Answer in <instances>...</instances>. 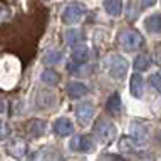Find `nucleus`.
<instances>
[{
    "label": "nucleus",
    "mask_w": 161,
    "mask_h": 161,
    "mask_svg": "<svg viewBox=\"0 0 161 161\" xmlns=\"http://www.w3.org/2000/svg\"><path fill=\"white\" fill-rule=\"evenodd\" d=\"M87 14V8H86L84 3H69L67 7L62 8V22L65 25H74V24H79L80 20L86 17Z\"/></svg>",
    "instance_id": "nucleus-1"
},
{
    "label": "nucleus",
    "mask_w": 161,
    "mask_h": 161,
    "mask_svg": "<svg viewBox=\"0 0 161 161\" xmlns=\"http://www.w3.org/2000/svg\"><path fill=\"white\" fill-rule=\"evenodd\" d=\"M96 148L94 138L89 134H75L70 139V149L77 153H92Z\"/></svg>",
    "instance_id": "nucleus-2"
},
{
    "label": "nucleus",
    "mask_w": 161,
    "mask_h": 161,
    "mask_svg": "<svg viewBox=\"0 0 161 161\" xmlns=\"http://www.w3.org/2000/svg\"><path fill=\"white\" fill-rule=\"evenodd\" d=\"M94 134L101 143H111L116 136V128L111 121L101 119V121H97V124L94 128Z\"/></svg>",
    "instance_id": "nucleus-3"
},
{
    "label": "nucleus",
    "mask_w": 161,
    "mask_h": 161,
    "mask_svg": "<svg viewBox=\"0 0 161 161\" xmlns=\"http://www.w3.org/2000/svg\"><path fill=\"white\" fill-rule=\"evenodd\" d=\"M121 45L126 50H138L143 45V35L138 30H126L121 35Z\"/></svg>",
    "instance_id": "nucleus-4"
},
{
    "label": "nucleus",
    "mask_w": 161,
    "mask_h": 161,
    "mask_svg": "<svg viewBox=\"0 0 161 161\" xmlns=\"http://www.w3.org/2000/svg\"><path fill=\"white\" fill-rule=\"evenodd\" d=\"M126 72H128V62H126V59L119 57V55H116L113 57L111 60V65H109V74L111 77L116 79V80H123Z\"/></svg>",
    "instance_id": "nucleus-5"
},
{
    "label": "nucleus",
    "mask_w": 161,
    "mask_h": 161,
    "mask_svg": "<svg viewBox=\"0 0 161 161\" xmlns=\"http://www.w3.org/2000/svg\"><path fill=\"white\" fill-rule=\"evenodd\" d=\"M75 114L80 124H89V121L94 116V106L91 103H79L75 106Z\"/></svg>",
    "instance_id": "nucleus-6"
},
{
    "label": "nucleus",
    "mask_w": 161,
    "mask_h": 161,
    "mask_svg": "<svg viewBox=\"0 0 161 161\" xmlns=\"http://www.w3.org/2000/svg\"><path fill=\"white\" fill-rule=\"evenodd\" d=\"M8 154H12L14 158L17 159H22L25 153H27V143H25L24 139H14L12 143L8 144Z\"/></svg>",
    "instance_id": "nucleus-7"
},
{
    "label": "nucleus",
    "mask_w": 161,
    "mask_h": 161,
    "mask_svg": "<svg viewBox=\"0 0 161 161\" xmlns=\"http://www.w3.org/2000/svg\"><path fill=\"white\" fill-rule=\"evenodd\" d=\"M54 131L59 136H69V134L74 133V124H72V121L67 119V118H60V119L55 121Z\"/></svg>",
    "instance_id": "nucleus-8"
},
{
    "label": "nucleus",
    "mask_w": 161,
    "mask_h": 161,
    "mask_svg": "<svg viewBox=\"0 0 161 161\" xmlns=\"http://www.w3.org/2000/svg\"><path fill=\"white\" fill-rule=\"evenodd\" d=\"M65 91H67V94L70 96V97H82V96H86L89 92L87 86L82 84V82H75V80L69 82L67 87H65Z\"/></svg>",
    "instance_id": "nucleus-9"
},
{
    "label": "nucleus",
    "mask_w": 161,
    "mask_h": 161,
    "mask_svg": "<svg viewBox=\"0 0 161 161\" xmlns=\"http://www.w3.org/2000/svg\"><path fill=\"white\" fill-rule=\"evenodd\" d=\"M121 108H123V104H121V96L118 92L111 94V97L108 99V103H106V111H108L111 116H118L121 113Z\"/></svg>",
    "instance_id": "nucleus-10"
},
{
    "label": "nucleus",
    "mask_w": 161,
    "mask_h": 161,
    "mask_svg": "<svg viewBox=\"0 0 161 161\" xmlns=\"http://www.w3.org/2000/svg\"><path fill=\"white\" fill-rule=\"evenodd\" d=\"M139 146H141V141L136 139L134 136H124V138H121V141H119L121 151H129V153H134V151H138Z\"/></svg>",
    "instance_id": "nucleus-11"
},
{
    "label": "nucleus",
    "mask_w": 161,
    "mask_h": 161,
    "mask_svg": "<svg viewBox=\"0 0 161 161\" xmlns=\"http://www.w3.org/2000/svg\"><path fill=\"white\" fill-rule=\"evenodd\" d=\"M144 27L151 34L161 32V14H153L144 20Z\"/></svg>",
    "instance_id": "nucleus-12"
},
{
    "label": "nucleus",
    "mask_w": 161,
    "mask_h": 161,
    "mask_svg": "<svg viewBox=\"0 0 161 161\" xmlns=\"http://www.w3.org/2000/svg\"><path fill=\"white\" fill-rule=\"evenodd\" d=\"M144 92V79L139 74H133L131 77V94L134 97H141Z\"/></svg>",
    "instance_id": "nucleus-13"
},
{
    "label": "nucleus",
    "mask_w": 161,
    "mask_h": 161,
    "mask_svg": "<svg viewBox=\"0 0 161 161\" xmlns=\"http://www.w3.org/2000/svg\"><path fill=\"white\" fill-rule=\"evenodd\" d=\"M104 8L109 15H121L123 12V0H104Z\"/></svg>",
    "instance_id": "nucleus-14"
},
{
    "label": "nucleus",
    "mask_w": 161,
    "mask_h": 161,
    "mask_svg": "<svg viewBox=\"0 0 161 161\" xmlns=\"http://www.w3.org/2000/svg\"><path fill=\"white\" fill-rule=\"evenodd\" d=\"M52 104H55V94H52V92H39L37 106L40 109H47Z\"/></svg>",
    "instance_id": "nucleus-15"
},
{
    "label": "nucleus",
    "mask_w": 161,
    "mask_h": 161,
    "mask_svg": "<svg viewBox=\"0 0 161 161\" xmlns=\"http://www.w3.org/2000/svg\"><path fill=\"white\" fill-rule=\"evenodd\" d=\"M67 70L74 75H89L91 74V65L87 64H75V62H70L67 65Z\"/></svg>",
    "instance_id": "nucleus-16"
},
{
    "label": "nucleus",
    "mask_w": 161,
    "mask_h": 161,
    "mask_svg": "<svg viewBox=\"0 0 161 161\" xmlns=\"http://www.w3.org/2000/svg\"><path fill=\"white\" fill-rule=\"evenodd\" d=\"M89 49H86V47H77V49H74V52H72V62L75 64H86L89 60Z\"/></svg>",
    "instance_id": "nucleus-17"
},
{
    "label": "nucleus",
    "mask_w": 161,
    "mask_h": 161,
    "mask_svg": "<svg viewBox=\"0 0 161 161\" xmlns=\"http://www.w3.org/2000/svg\"><path fill=\"white\" fill-rule=\"evenodd\" d=\"M40 79H42V82L47 84V86H55L60 80V75L55 72L54 69H47V70H44V72H42Z\"/></svg>",
    "instance_id": "nucleus-18"
},
{
    "label": "nucleus",
    "mask_w": 161,
    "mask_h": 161,
    "mask_svg": "<svg viewBox=\"0 0 161 161\" xmlns=\"http://www.w3.org/2000/svg\"><path fill=\"white\" fill-rule=\"evenodd\" d=\"M65 37H67L69 45H72L74 49H77L79 45L82 44V40H84V35L80 34V30H67Z\"/></svg>",
    "instance_id": "nucleus-19"
},
{
    "label": "nucleus",
    "mask_w": 161,
    "mask_h": 161,
    "mask_svg": "<svg viewBox=\"0 0 161 161\" xmlns=\"http://www.w3.org/2000/svg\"><path fill=\"white\" fill-rule=\"evenodd\" d=\"M149 64H151V60L148 59V55H138V57L134 59V69L136 70H146L149 67Z\"/></svg>",
    "instance_id": "nucleus-20"
},
{
    "label": "nucleus",
    "mask_w": 161,
    "mask_h": 161,
    "mask_svg": "<svg viewBox=\"0 0 161 161\" xmlns=\"http://www.w3.org/2000/svg\"><path fill=\"white\" fill-rule=\"evenodd\" d=\"M60 52L59 50H49L47 54H45V57H44V62L47 64V65H52V64H57L59 60H60Z\"/></svg>",
    "instance_id": "nucleus-21"
},
{
    "label": "nucleus",
    "mask_w": 161,
    "mask_h": 161,
    "mask_svg": "<svg viewBox=\"0 0 161 161\" xmlns=\"http://www.w3.org/2000/svg\"><path fill=\"white\" fill-rule=\"evenodd\" d=\"M30 124L35 126V129L29 126V129H32V134H34V136H42V134H44V131H45V123H44V121H37V119H34Z\"/></svg>",
    "instance_id": "nucleus-22"
},
{
    "label": "nucleus",
    "mask_w": 161,
    "mask_h": 161,
    "mask_svg": "<svg viewBox=\"0 0 161 161\" xmlns=\"http://www.w3.org/2000/svg\"><path fill=\"white\" fill-rule=\"evenodd\" d=\"M149 80H151V84H153V87L159 92V96H161V70L159 72H156V74H153L149 77Z\"/></svg>",
    "instance_id": "nucleus-23"
},
{
    "label": "nucleus",
    "mask_w": 161,
    "mask_h": 161,
    "mask_svg": "<svg viewBox=\"0 0 161 161\" xmlns=\"http://www.w3.org/2000/svg\"><path fill=\"white\" fill-rule=\"evenodd\" d=\"M97 161H126V159L119 154H101Z\"/></svg>",
    "instance_id": "nucleus-24"
},
{
    "label": "nucleus",
    "mask_w": 161,
    "mask_h": 161,
    "mask_svg": "<svg viewBox=\"0 0 161 161\" xmlns=\"http://www.w3.org/2000/svg\"><path fill=\"white\" fill-rule=\"evenodd\" d=\"M153 60L158 65H161V44L156 45V49H154V52H153Z\"/></svg>",
    "instance_id": "nucleus-25"
},
{
    "label": "nucleus",
    "mask_w": 161,
    "mask_h": 161,
    "mask_svg": "<svg viewBox=\"0 0 161 161\" xmlns=\"http://www.w3.org/2000/svg\"><path fill=\"white\" fill-rule=\"evenodd\" d=\"M5 134H7V126H5L2 121H0V139H3Z\"/></svg>",
    "instance_id": "nucleus-26"
},
{
    "label": "nucleus",
    "mask_w": 161,
    "mask_h": 161,
    "mask_svg": "<svg viewBox=\"0 0 161 161\" xmlns=\"http://www.w3.org/2000/svg\"><path fill=\"white\" fill-rule=\"evenodd\" d=\"M154 3H156V0H143V2H141V5H143L144 8L146 7H153Z\"/></svg>",
    "instance_id": "nucleus-27"
},
{
    "label": "nucleus",
    "mask_w": 161,
    "mask_h": 161,
    "mask_svg": "<svg viewBox=\"0 0 161 161\" xmlns=\"http://www.w3.org/2000/svg\"><path fill=\"white\" fill-rule=\"evenodd\" d=\"M3 111H5V103H3L2 99H0V114H2Z\"/></svg>",
    "instance_id": "nucleus-28"
},
{
    "label": "nucleus",
    "mask_w": 161,
    "mask_h": 161,
    "mask_svg": "<svg viewBox=\"0 0 161 161\" xmlns=\"http://www.w3.org/2000/svg\"><path fill=\"white\" fill-rule=\"evenodd\" d=\"M146 161H148V159H146ZM149 161H153V159H149Z\"/></svg>",
    "instance_id": "nucleus-29"
}]
</instances>
